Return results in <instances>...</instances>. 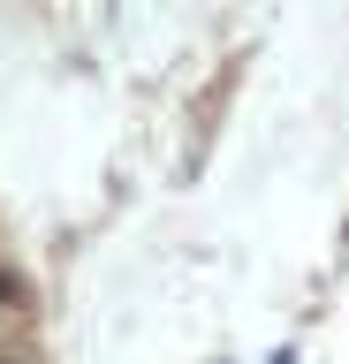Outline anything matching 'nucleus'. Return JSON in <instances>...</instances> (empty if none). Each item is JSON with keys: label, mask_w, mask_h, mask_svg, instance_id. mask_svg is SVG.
<instances>
[{"label": "nucleus", "mask_w": 349, "mask_h": 364, "mask_svg": "<svg viewBox=\"0 0 349 364\" xmlns=\"http://www.w3.org/2000/svg\"><path fill=\"white\" fill-rule=\"evenodd\" d=\"M16 296H23V289H16V273H0V311H8Z\"/></svg>", "instance_id": "obj_1"}, {"label": "nucleus", "mask_w": 349, "mask_h": 364, "mask_svg": "<svg viewBox=\"0 0 349 364\" xmlns=\"http://www.w3.org/2000/svg\"><path fill=\"white\" fill-rule=\"evenodd\" d=\"M0 364H8V357H0Z\"/></svg>", "instance_id": "obj_2"}]
</instances>
